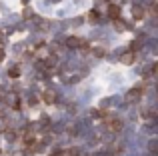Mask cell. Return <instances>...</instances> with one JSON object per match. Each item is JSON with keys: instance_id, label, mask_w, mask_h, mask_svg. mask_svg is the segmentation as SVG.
<instances>
[{"instance_id": "cell-5", "label": "cell", "mask_w": 158, "mask_h": 156, "mask_svg": "<svg viewBox=\"0 0 158 156\" xmlns=\"http://www.w3.org/2000/svg\"><path fill=\"white\" fill-rule=\"evenodd\" d=\"M66 46H68V48H82L84 42H82L80 38H76V36H70V38L66 40Z\"/></svg>"}, {"instance_id": "cell-6", "label": "cell", "mask_w": 158, "mask_h": 156, "mask_svg": "<svg viewBox=\"0 0 158 156\" xmlns=\"http://www.w3.org/2000/svg\"><path fill=\"white\" fill-rule=\"evenodd\" d=\"M132 16H134V20H142L144 16H146V10H144L142 6H134L132 8Z\"/></svg>"}, {"instance_id": "cell-10", "label": "cell", "mask_w": 158, "mask_h": 156, "mask_svg": "<svg viewBox=\"0 0 158 156\" xmlns=\"http://www.w3.org/2000/svg\"><path fill=\"white\" fill-rule=\"evenodd\" d=\"M80 152H78V148H68V150H64V152H60L58 156H78Z\"/></svg>"}, {"instance_id": "cell-8", "label": "cell", "mask_w": 158, "mask_h": 156, "mask_svg": "<svg viewBox=\"0 0 158 156\" xmlns=\"http://www.w3.org/2000/svg\"><path fill=\"white\" fill-rule=\"evenodd\" d=\"M108 14H110L112 20L120 18V6H116V4H110V6H108Z\"/></svg>"}, {"instance_id": "cell-4", "label": "cell", "mask_w": 158, "mask_h": 156, "mask_svg": "<svg viewBox=\"0 0 158 156\" xmlns=\"http://www.w3.org/2000/svg\"><path fill=\"white\" fill-rule=\"evenodd\" d=\"M42 100L46 102V104H54V102H56V92H54V90H44L42 92Z\"/></svg>"}, {"instance_id": "cell-1", "label": "cell", "mask_w": 158, "mask_h": 156, "mask_svg": "<svg viewBox=\"0 0 158 156\" xmlns=\"http://www.w3.org/2000/svg\"><path fill=\"white\" fill-rule=\"evenodd\" d=\"M48 56H50V50H48V46H44V44H40L34 50V58H38V60H46Z\"/></svg>"}, {"instance_id": "cell-12", "label": "cell", "mask_w": 158, "mask_h": 156, "mask_svg": "<svg viewBox=\"0 0 158 156\" xmlns=\"http://www.w3.org/2000/svg\"><path fill=\"white\" fill-rule=\"evenodd\" d=\"M2 60H4V50L0 48V62H2Z\"/></svg>"}, {"instance_id": "cell-3", "label": "cell", "mask_w": 158, "mask_h": 156, "mask_svg": "<svg viewBox=\"0 0 158 156\" xmlns=\"http://www.w3.org/2000/svg\"><path fill=\"white\" fill-rule=\"evenodd\" d=\"M142 92H144L142 88H132L130 92L126 94V102H136V100H138L140 96H142Z\"/></svg>"}, {"instance_id": "cell-13", "label": "cell", "mask_w": 158, "mask_h": 156, "mask_svg": "<svg viewBox=\"0 0 158 156\" xmlns=\"http://www.w3.org/2000/svg\"><path fill=\"white\" fill-rule=\"evenodd\" d=\"M50 156H58V154H50Z\"/></svg>"}, {"instance_id": "cell-7", "label": "cell", "mask_w": 158, "mask_h": 156, "mask_svg": "<svg viewBox=\"0 0 158 156\" xmlns=\"http://www.w3.org/2000/svg\"><path fill=\"white\" fill-rule=\"evenodd\" d=\"M120 62H122V64H128V66H130V64L132 62H134V52H124V54L122 56H120Z\"/></svg>"}, {"instance_id": "cell-2", "label": "cell", "mask_w": 158, "mask_h": 156, "mask_svg": "<svg viewBox=\"0 0 158 156\" xmlns=\"http://www.w3.org/2000/svg\"><path fill=\"white\" fill-rule=\"evenodd\" d=\"M106 128L110 130V132H120V130H122V120H118V118L106 120Z\"/></svg>"}, {"instance_id": "cell-11", "label": "cell", "mask_w": 158, "mask_h": 156, "mask_svg": "<svg viewBox=\"0 0 158 156\" xmlns=\"http://www.w3.org/2000/svg\"><path fill=\"white\" fill-rule=\"evenodd\" d=\"M6 126H8V124H6V120L0 116V132H4V130H6Z\"/></svg>"}, {"instance_id": "cell-9", "label": "cell", "mask_w": 158, "mask_h": 156, "mask_svg": "<svg viewBox=\"0 0 158 156\" xmlns=\"http://www.w3.org/2000/svg\"><path fill=\"white\" fill-rule=\"evenodd\" d=\"M8 76H10V78H18L20 76V66H18V64L8 68Z\"/></svg>"}]
</instances>
